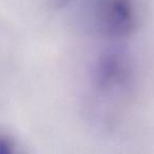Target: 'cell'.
<instances>
[{"mask_svg": "<svg viewBox=\"0 0 154 154\" xmlns=\"http://www.w3.org/2000/svg\"><path fill=\"white\" fill-rule=\"evenodd\" d=\"M0 154H15L14 147L11 144L10 140H6L4 138L1 140V144H0Z\"/></svg>", "mask_w": 154, "mask_h": 154, "instance_id": "277c9868", "label": "cell"}, {"mask_svg": "<svg viewBox=\"0 0 154 154\" xmlns=\"http://www.w3.org/2000/svg\"><path fill=\"white\" fill-rule=\"evenodd\" d=\"M132 72L130 56L119 47L101 51L93 67L95 84L101 90H112L123 86Z\"/></svg>", "mask_w": 154, "mask_h": 154, "instance_id": "7a4b0ae2", "label": "cell"}, {"mask_svg": "<svg viewBox=\"0 0 154 154\" xmlns=\"http://www.w3.org/2000/svg\"><path fill=\"white\" fill-rule=\"evenodd\" d=\"M81 20L90 32L114 41L134 32L138 14L134 0H82Z\"/></svg>", "mask_w": 154, "mask_h": 154, "instance_id": "6da1fadb", "label": "cell"}, {"mask_svg": "<svg viewBox=\"0 0 154 154\" xmlns=\"http://www.w3.org/2000/svg\"><path fill=\"white\" fill-rule=\"evenodd\" d=\"M50 8L53 10H62L69 6L71 3L74 2V0H47Z\"/></svg>", "mask_w": 154, "mask_h": 154, "instance_id": "3957f363", "label": "cell"}]
</instances>
